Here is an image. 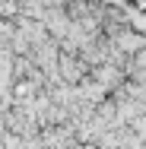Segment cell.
Returning <instances> with one entry per match:
<instances>
[]
</instances>
